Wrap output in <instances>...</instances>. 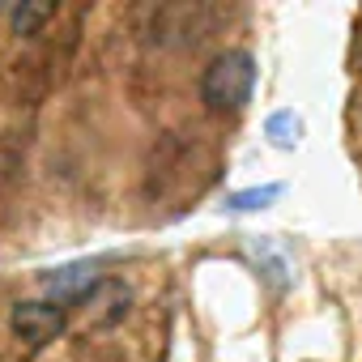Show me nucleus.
Returning a JSON list of instances; mask_svg holds the SVG:
<instances>
[{"mask_svg": "<svg viewBox=\"0 0 362 362\" xmlns=\"http://www.w3.org/2000/svg\"><path fill=\"white\" fill-rule=\"evenodd\" d=\"M9 324H13V332H18L26 345L39 349V345H52V341L64 332L69 315H64L60 303H13Z\"/></svg>", "mask_w": 362, "mask_h": 362, "instance_id": "obj_2", "label": "nucleus"}, {"mask_svg": "<svg viewBox=\"0 0 362 362\" xmlns=\"http://www.w3.org/2000/svg\"><path fill=\"white\" fill-rule=\"evenodd\" d=\"M252 90H256V60L239 47L214 56L201 77V103L209 111H243L252 103Z\"/></svg>", "mask_w": 362, "mask_h": 362, "instance_id": "obj_1", "label": "nucleus"}, {"mask_svg": "<svg viewBox=\"0 0 362 362\" xmlns=\"http://www.w3.org/2000/svg\"><path fill=\"white\" fill-rule=\"evenodd\" d=\"M47 18H52V5H18V9L9 13V22H13L18 35H35Z\"/></svg>", "mask_w": 362, "mask_h": 362, "instance_id": "obj_7", "label": "nucleus"}, {"mask_svg": "<svg viewBox=\"0 0 362 362\" xmlns=\"http://www.w3.org/2000/svg\"><path fill=\"white\" fill-rule=\"evenodd\" d=\"M247 252H252V260L260 264V273H264L277 290L294 286V252L286 247V239H273V235L247 239Z\"/></svg>", "mask_w": 362, "mask_h": 362, "instance_id": "obj_3", "label": "nucleus"}, {"mask_svg": "<svg viewBox=\"0 0 362 362\" xmlns=\"http://www.w3.org/2000/svg\"><path fill=\"white\" fill-rule=\"evenodd\" d=\"M43 290L64 307V303H86L94 290H98V277H94V269H86V264H69V269H56V273H47L43 277Z\"/></svg>", "mask_w": 362, "mask_h": 362, "instance_id": "obj_4", "label": "nucleus"}, {"mask_svg": "<svg viewBox=\"0 0 362 362\" xmlns=\"http://www.w3.org/2000/svg\"><path fill=\"white\" fill-rule=\"evenodd\" d=\"M264 136L273 149H298L303 145V119L294 111H273L264 119Z\"/></svg>", "mask_w": 362, "mask_h": 362, "instance_id": "obj_5", "label": "nucleus"}, {"mask_svg": "<svg viewBox=\"0 0 362 362\" xmlns=\"http://www.w3.org/2000/svg\"><path fill=\"white\" fill-rule=\"evenodd\" d=\"M277 197H281V184H260V188L230 192V197H226V209H230V214H256V209H269Z\"/></svg>", "mask_w": 362, "mask_h": 362, "instance_id": "obj_6", "label": "nucleus"}]
</instances>
